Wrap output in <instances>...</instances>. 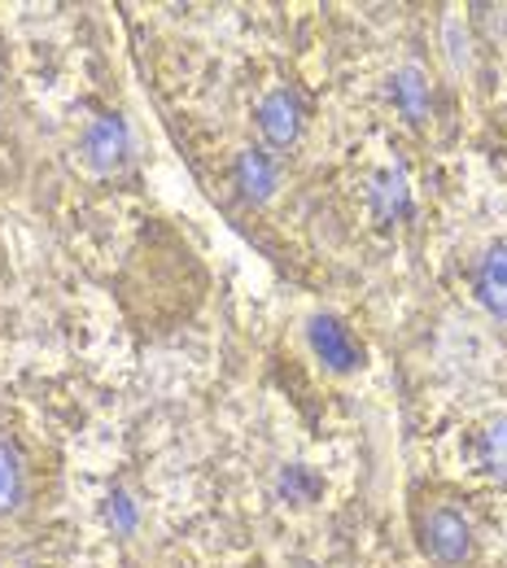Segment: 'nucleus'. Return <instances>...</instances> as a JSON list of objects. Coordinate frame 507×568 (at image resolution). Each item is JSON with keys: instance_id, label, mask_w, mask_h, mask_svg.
I'll return each mask as SVG.
<instances>
[{"instance_id": "7", "label": "nucleus", "mask_w": 507, "mask_h": 568, "mask_svg": "<svg viewBox=\"0 0 507 568\" xmlns=\"http://www.w3.org/2000/svg\"><path fill=\"white\" fill-rule=\"evenodd\" d=\"M385 97H389V105H394L407 123H425V119H434V110H437L434 79H429L425 67H416V62H403L398 71L385 79Z\"/></svg>"}, {"instance_id": "11", "label": "nucleus", "mask_w": 507, "mask_h": 568, "mask_svg": "<svg viewBox=\"0 0 507 568\" xmlns=\"http://www.w3.org/2000/svg\"><path fill=\"white\" fill-rule=\"evenodd\" d=\"M276 495L285 498V503L306 507V503H315V498L324 495V477L311 464H285L281 477H276Z\"/></svg>"}, {"instance_id": "12", "label": "nucleus", "mask_w": 507, "mask_h": 568, "mask_svg": "<svg viewBox=\"0 0 507 568\" xmlns=\"http://www.w3.org/2000/svg\"><path fill=\"white\" fill-rule=\"evenodd\" d=\"M101 511H105V525H110L114 534H132V529L141 525V503H136V495H128L123 486H114V490L105 495Z\"/></svg>"}, {"instance_id": "8", "label": "nucleus", "mask_w": 507, "mask_h": 568, "mask_svg": "<svg viewBox=\"0 0 507 568\" xmlns=\"http://www.w3.org/2000/svg\"><path fill=\"white\" fill-rule=\"evenodd\" d=\"M468 284H473V297L481 302L486 315L507 320V241H490V245L477 254Z\"/></svg>"}, {"instance_id": "10", "label": "nucleus", "mask_w": 507, "mask_h": 568, "mask_svg": "<svg viewBox=\"0 0 507 568\" xmlns=\"http://www.w3.org/2000/svg\"><path fill=\"white\" fill-rule=\"evenodd\" d=\"M473 459H477V468H481L490 481L507 486V412L490 416L486 425L477 428V437H473Z\"/></svg>"}, {"instance_id": "13", "label": "nucleus", "mask_w": 507, "mask_h": 568, "mask_svg": "<svg viewBox=\"0 0 507 568\" xmlns=\"http://www.w3.org/2000/svg\"><path fill=\"white\" fill-rule=\"evenodd\" d=\"M477 22H486L495 36H507V4H499V9H486V4H481V9H477Z\"/></svg>"}, {"instance_id": "6", "label": "nucleus", "mask_w": 507, "mask_h": 568, "mask_svg": "<svg viewBox=\"0 0 507 568\" xmlns=\"http://www.w3.org/2000/svg\"><path fill=\"white\" fill-rule=\"evenodd\" d=\"M232 189L241 193V202H250V206H267L272 197H276V189H281V162H276V153H267L263 144L254 149H241L236 158H232Z\"/></svg>"}, {"instance_id": "1", "label": "nucleus", "mask_w": 507, "mask_h": 568, "mask_svg": "<svg viewBox=\"0 0 507 568\" xmlns=\"http://www.w3.org/2000/svg\"><path fill=\"white\" fill-rule=\"evenodd\" d=\"M416 551L429 568H481V529L473 503L455 486L425 481L407 498Z\"/></svg>"}, {"instance_id": "3", "label": "nucleus", "mask_w": 507, "mask_h": 568, "mask_svg": "<svg viewBox=\"0 0 507 568\" xmlns=\"http://www.w3.org/2000/svg\"><path fill=\"white\" fill-rule=\"evenodd\" d=\"M306 346H311V355L320 358L333 376H351V372H359L363 358H367L359 333H355L342 315H333V311H320V315L306 320Z\"/></svg>"}, {"instance_id": "2", "label": "nucleus", "mask_w": 507, "mask_h": 568, "mask_svg": "<svg viewBox=\"0 0 507 568\" xmlns=\"http://www.w3.org/2000/svg\"><path fill=\"white\" fill-rule=\"evenodd\" d=\"M79 153H83V166L97 171V175H123L132 166V132H128V119L114 114V110H101L83 123V136H79Z\"/></svg>"}, {"instance_id": "4", "label": "nucleus", "mask_w": 507, "mask_h": 568, "mask_svg": "<svg viewBox=\"0 0 507 568\" xmlns=\"http://www.w3.org/2000/svg\"><path fill=\"white\" fill-rule=\"evenodd\" d=\"M254 128L263 136L267 153H290L306 132V101L297 88H272L258 105H254Z\"/></svg>"}, {"instance_id": "5", "label": "nucleus", "mask_w": 507, "mask_h": 568, "mask_svg": "<svg viewBox=\"0 0 507 568\" xmlns=\"http://www.w3.org/2000/svg\"><path fill=\"white\" fill-rule=\"evenodd\" d=\"M31 486H36V468L22 437L0 428V520L22 516V507L31 503Z\"/></svg>"}, {"instance_id": "9", "label": "nucleus", "mask_w": 507, "mask_h": 568, "mask_svg": "<svg viewBox=\"0 0 507 568\" xmlns=\"http://www.w3.org/2000/svg\"><path fill=\"white\" fill-rule=\"evenodd\" d=\"M412 206H416V202H412V184H407L403 171L381 166V171L367 175V211H372L376 223L394 227V223L412 219Z\"/></svg>"}]
</instances>
